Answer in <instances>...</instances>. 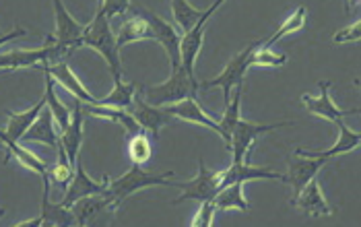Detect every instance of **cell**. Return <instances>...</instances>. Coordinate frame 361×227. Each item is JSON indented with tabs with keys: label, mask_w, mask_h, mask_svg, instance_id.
I'll return each mask as SVG.
<instances>
[{
	"label": "cell",
	"mask_w": 361,
	"mask_h": 227,
	"mask_svg": "<svg viewBox=\"0 0 361 227\" xmlns=\"http://www.w3.org/2000/svg\"><path fill=\"white\" fill-rule=\"evenodd\" d=\"M87 46L93 48L95 52H99L104 60L108 62L114 79L122 77V60H120V48L116 46V35L111 31L110 19L102 13H97L93 17V21L89 25H85L83 33L77 42V48Z\"/></svg>",
	"instance_id": "1"
},
{
	"label": "cell",
	"mask_w": 361,
	"mask_h": 227,
	"mask_svg": "<svg viewBox=\"0 0 361 227\" xmlns=\"http://www.w3.org/2000/svg\"><path fill=\"white\" fill-rule=\"evenodd\" d=\"M142 91V97L147 104L157 106V108H166L171 104H178L190 95H196L198 91V81L190 79L184 70V66H173L171 68V77L167 79L166 83L159 85H149L139 87Z\"/></svg>",
	"instance_id": "2"
},
{
	"label": "cell",
	"mask_w": 361,
	"mask_h": 227,
	"mask_svg": "<svg viewBox=\"0 0 361 227\" xmlns=\"http://www.w3.org/2000/svg\"><path fill=\"white\" fill-rule=\"evenodd\" d=\"M173 173L169 171L166 176H153L149 171H145L139 164H133V168L126 171L124 176H120L118 180H110L108 184V197L111 199V207L118 209L128 197H133L135 192H139L142 188H151V186H176V182H171Z\"/></svg>",
	"instance_id": "3"
},
{
	"label": "cell",
	"mask_w": 361,
	"mask_h": 227,
	"mask_svg": "<svg viewBox=\"0 0 361 227\" xmlns=\"http://www.w3.org/2000/svg\"><path fill=\"white\" fill-rule=\"evenodd\" d=\"M176 186L182 190V195L173 200V204H180L182 200H196V202L211 200L215 199V195L221 190V171H211L200 157L198 173L195 178L186 180V182H176Z\"/></svg>",
	"instance_id": "4"
},
{
	"label": "cell",
	"mask_w": 361,
	"mask_h": 227,
	"mask_svg": "<svg viewBox=\"0 0 361 227\" xmlns=\"http://www.w3.org/2000/svg\"><path fill=\"white\" fill-rule=\"evenodd\" d=\"M293 122H279V124H254L250 120H238V124L231 130V139H229V153L233 155V164H240L248 157L254 141L271 130H277L283 126H291Z\"/></svg>",
	"instance_id": "5"
},
{
	"label": "cell",
	"mask_w": 361,
	"mask_h": 227,
	"mask_svg": "<svg viewBox=\"0 0 361 227\" xmlns=\"http://www.w3.org/2000/svg\"><path fill=\"white\" fill-rule=\"evenodd\" d=\"M254 48H256V44H250L246 50H242L240 54H235V56L227 62V66L223 68V73L219 77L198 83V89L221 87L223 99H225V106H227L229 99H231V89H235V85L244 83V75H246V70H248V66H250V56L252 52H254Z\"/></svg>",
	"instance_id": "6"
},
{
	"label": "cell",
	"mask_w": 361,
	"mask_h": 227,
	"mask_svg": "<svg viewBox=\"0 0 361 227\" xmlns=\"http://www.w3.org/2000/svg\"><path fill=\"white\" fill-rule=\"evenodd\" d=\"M225 0H215V4H211L207 11H202L198 23L190 29L188 33H184L182 42H180V56H182V66L186 70V75L190 79H195V64L198 52L202 48V37H204V25L209 23V19L217 13V8L221 6Z\"/></svg>",
	"instance_id": "7"
},
{
	"label": "cell",
	"mask_w": 361,
	"mask_h": 227,
	"mask_svg": "<svg viewBox=\"0 0 361 227\" xmlns=\"http://www.w3.org/2000/svg\"><path fill=\"white\" fill-rule=\"evenodd\" d=\"M54 2V17H56V31H54V48L58 54L62 52H73L77 50V42L83 33L85 25H81L64 6L62 0H52Z\"/></svg>",
	"instance_id": "8"
},
{
	"label": "cell",
	"mask_w": 361,
	"mask_h": 227,
	"mask_svg": "<svg viewBox=\"0 0 361 227\" xmlns=\"http://www.w3.org/2000/svg\"><path fill=\"white\" fill-rule=\"evenodd\" d=\"M108 184H110V178H108V176H106L102 182L93 180V178L85 171L83 159L77 157L73 178H71V182H68V188L64 190V199L60 200V204L71 207L75 200L89 197V195H106V192H108Z\"/></svg>",
	"instance_id": "9"
},
{
	"label": "cell",
	"mask_w": 361,
	"mask_h": 227,
	"mask_svg": "<svg viewBox=\"0 0 361 227\" xmlns=\"http://www.w3.org/2000/svg\"><path fill=\"white\" fill-rule=\"evenodd\" d=\"M58 56L54 48V35H48L46 37V44L42 48H35V50H6V52H0V68H8V70H15V68H27V66H35V64H44L48 62L50 58Z\"/></svg>",
	"instance_id": "10"
},
{
	"label": "cell",
	"mask_w": 361,
	"mask_h": 227,
	"mask_svg": "<svg viewBox=\"0 0 361 227\" xmlns=\"http://www.w3.org/2000/svg\"><path fill=\"white\" fill-rule=\"evenodd\" d=\"M139 13L147 19V23L153 29L155 42H159V44L166 48L167 56L171 60V68H173V66H182V56H180V42H182V35L171 27L167 21H164L161 17H157L155 13H151V11H139Z\"/></svg>",
	"instance_id": "11"
},
{
	"label": "cell",
	"mask_w": 361,
	"mask_h": 227,
	"mask_svg": "<svg viewBox=\"0 0 361 227\" xmlns=\"http://www.w3.org/2000/svg\"><path fill=\"white\" fill-rule=\"evenodd\" d=\"M320 95L314 97V95H304L302 97V104L307 108V112L314 114V116H320L329 122H338L343 120L345 116H351V114H357V108H351V110H343L338 108L331 97V81H320Z\"/></svg>",
	"instance_id": "12"
},
{
	"label": "cell",
	"mask_w": 361,
	"mask_h": 227,
	"mask_svg": "<svg viewBox=\"0 0 361 227\" xmlns=\"http://www.w3.org/2000/svg\"><path fill=\"white\" fill-rule=\"evenodd\" d=\"M326 166L324 159L318 157H306V155H295V159L289 161V171L285 173V180L293 188V199L300 195V190L306 186L312 178L318 176V171Z\"/></svg>",
	"instance_id": "13"
},
{
	"label": "cell",
	"mask_w": 361,
	"mask_h": 227,
	"mask_svg": "<svg viewBox=\"0 0 361 227\" xmlns=\"http://www.w3.org/2000/svg\"><path fill=\"white\" fill-rule=\"evenodd\" d=\"M83 102L77 99L75 102V112L71 116L68 126L58 133V142L64 147V151L68 155V161L73 166L77 164V157H79V151H81V145H83Z\"/></svg>",
	"instance_id": "14"
},
{
	"label": "cell",
	"mask_w": 361,
	"mask_h": 227,
	"mask_svg": "<svg viewBox=\"0 0 361 227\" xmlns=\"http://www.w3.org/2000/svg\"><path fill=\"white\" fill-rule=\"evenodd\" d=\"M334 124H336V128H338V139H336V142H334L331 149H324V151H310V149L298 147V149H295V155L318 157V159L329 161V159H334V157H338V155H345V153H349V151H353V149L360 147L361 137L357 133H353L351 128H347V124H345L343 120H338V122H334Z\"/></svg>",
	"instance_id": "15"
},
{
	"label": "cell",
	"mask_w": 361,
	"mask_h": 227,
	"mask_svg": "<svg viewBox=\"0 0 361 227\" xmlns=\"http://www.w3.org/2000/svg\"><path fill=\"white\" fill-rule=\"evenodd\" d=\"M133 118L139 122V126L142 130H149L153 137L159 135V130L171 122V116L167 114L166 108H157L145 102V97L135 95L133 99Z\"/></svg>",
	"instance_id": "16"
},
{
	"label": "cell",
	"mask_w": 361,
	"mask_h": 227,
	"mask_svg": "<svg viewBox=\"0 0 361 227\" xmlns=\"http://www.w3.org/2000/svg\"><path fill=\"white\" fill-rule=\"evenodd\" d=\"M167 114L171 118H180V120H186V122H192V124H200V126H207L211 130H215L219 137H221V126H219V120H213L209 114L200 108V104L196 102V95H190L178 104H171L166 106Z\"/></svg>",
	"instance_id": "17"
},
{
	"label": "cell",
	"mask_w": 361,
	"mask_h": 227,
	"mask_svg": "<svg viewBox=\"0 0 361 227\" xmlns=\"http://www.w3.org/2000/svg\"><path fill=\"white\" fill-rule=\"evenodd\" d=\"M39 68L46 70V73H50L56 83H60L68 93H73V95H75L77 99H81L83 104H95V102H97V99L85 89L83 83L79 81V77L71 70V66H68L66 62H58V64L44 62Z\"/></svg>",
	"instance_id": "18"
},
{
	"label": "cell",
	"mask_w": 361,
	"mask_h": 227,
	"mask_svg": "<svg viewBox=\"0 0 361 227\" xmlns=\"http://www.w3.org/2000/svg\"><path fill=\"white\" fill-rule=\"evenodd\" d=\"M0 142H2L4 149H6V159H4V161H8L11 157H15V159H17L21 166H25L27 170L39 173L42 180H44V184H50V171L46 168V164H44L33 151H29L23 145H19V142L15 141V139H11L4 130H0Z\"/></svg>",
	"instance_id": "19"
},
{
	"label": "cell",
	"mask_w": 361,
	"mask_h": 227,
	"mask_svg": "<svg viewBox=\"0 0 361 227\" xmlns=\"http://www.w3.org/2000/svg\"><path fill=\"white\" fill-rule=\"evenodd\" d=\"M285 180V173H279V171L269 170V168H256L248 164V157L240 164H233L231 168L221 171V188L223 186H229L233 182H250V180Z\"/></svg>",
	"instance_id": "20"
},
{
	"label": "cell",
	"mask_w": 361,
	"mask_h": 227,
	"mask_svg": "<svg viewBox=\"0 0 361 227\" xmlns=\"http://www.w3.org/2000/svg\"><path fill=\"white\" fill-rule=\"evenodd\" d=\"M293 204L304 211L306 215H314V217H322V215H333V209L331 204L326 202L322 190H320V184L316 178H312L306 186L300 190V195L293 199Z\"/></svg>",
	"instance_id": "21"
},
{
	"label": "cell",
	"mask_w": 361,
	"mask_h": 227,
	"mask_svg": "<svg viewBox=\"0 0 361 227\" xmlns=\"http://www.w3.org/2000/svg\"><path fill=\"white\" fill-rule=\"evenodd\" d=\"M108 207H111V199L106 192V195H89V197L75 200L68 209L75 215V226H87L97 215H102Z\"/></svg>",
	"instance_id": "22"
},
{
	"label": "cell",
	"mask_w": 361,
	"mask_h": 227,
	"mask_svg": "<svg viewBox=\"0 0 361 227\" xmlns=\"http://www.w3.org/2000/svg\"><path fill=\"white\" fill-rule=\"evenodd\" d=\"M25 142H44L54 147L58 145V133L54 128V116L44 106V110L35 118V122L27 128V133L21 137Z\"/></svg>",
	"instance_id": "23"
},
{
	"label": "cell",
	"mask_w": 361,
	"mask_h": 227,
	"mask_svg": "<svg viewBox=\"0 0 361 227\" xmlns=\"http://www.w3.org/2000/svg\"><path fill=\"white\" fill-rule=\"evenodd\" d=\"M140 39H155V35H153L151 25L147 23V19L139 13V15L126 19L122 23V27L118 29V33H116V46L122 50L124 46L140 42Z\"/></svg>",
	"instance_id": "24"
},
{
	"label": "cell",
	"mask_w": 361,
	"mask_h": 227,
	"mask_svg": "<svg viewBox=\"0 0 361 227\" xmlns=\"http://www.w3.org/2000/svg\"><path fill=\"white\" fill-rule=\"evenodd\" d=\"M39 219H42V226H75V215L68 207L60 202H50V184H44Z\"/></svg>",
	"instance_id": "25"
},
{
	"label": "cell",
	"mask_w": 361,
	"mask_h": 227,
	"mask_svg": "<svg viewBox=\"0 0 361 227\" xmlns=\"http://www.w3.org/2000/svg\"><path fill=\"white\" fill-rule=\"evenodd\" d=\"M116 85L111 89V93H108L104 99H97L95 106H104V108H116V110H126L133 106V99L137 95V89L139 85L137 83H126L120 79H114Z\"/></svg>",
	"instance_id": "26"
},
{
	"label": "cell",
	"mask_w": 361,
	"mask_h": 227,
	"mask_svg": "<svg viewBox=\"0 0 361 227\" xmlns=\"http://www.w3.org/2000/svg\"><path fill=\"white\" fill-rule=\"evenodd\" d=\"M85 112H89L91 116H95V118L110 120V122H114V124L122 126V128L128 133V137H133V135H137V133L142 130V128L139 126V122L133 118V114H128L126 110H116V108H104V106L87 104Z\"/></svg>",
	"instance_id": "27"
},
{
	"label": "cell",
	"mask_w": 361,
	"mask_h": 227,
	"mask_svg": "<svg viewBox=\"0 0 361 227\" xmlns=\"http://www.w3.org/2000/svg\"><path fill=\"white\" fill-rule=\"evenodd\" d=\"M44 106H46V97L42 95V99L33 106V108H29L25 112H11L8 116V124H6V128H4V133L11 137V139H15V141H19L25 133H27V128L35 122V118L39 116V112L44 110Z\"/></svg>",
	"instance_id": "28"
},
{
	"label": "cell",
	"mask_w": 361,
	"mask_h": 227,
	"mask_svg": "<svg viewBox=\"0 0 361 227\" xmlns=\"http://www.w3.org/2000/svg\"><path fill=\"white\" fill-rule=\"evenodd\" d=\"M244 182H233L229 186H223L221 190L215 195V207L219 211H229V209H240V211H250V204L244 199Z\"/></svg>",
	"instance_id": "29"
},
{
	"label": "cell",
	"mask_w": 361,
	"mask_h": 227,
	"mask_svg": "<svg viewBox=\"0 0 361 227\" xmlns=\"http://www.w3.org/2000/svg\"><path fill=\"white\" fill-rule=\"evenodd\" d=\"M242 95H244V83L235 85V93L233 97L229 99L227 108H225V114L219 120V126H221V139L225 141V145L229 147V139H231V130L233 126L238 124V120L242 118L240 116V106H242Z\"/></svg>",
	"instance_id": "30"
},
{
	"label": "cell",
	"mask_w": 361,
	"mask_h": 227,
	"mask_svg": "<svg viewBox=\"0 0 361 227\" xmlns=\"http://www.w3.org/2000/svg\"><path fill=\"white\" fill-rule=\"evenodd\" d=\"M44 75H46V93H44V97H46V108L52 112L54 120L58 122V126H60V130H62V128H66L68 122H71V112H68V108H66L64 104H60V99L56 97V81L52 79V75L46 73V70H44Z\"/></svg>",
	"instance_id": "31"
},
{
	"label": "cell",
	"mask_w": 361,
	"mask_h": 227,
	"mask_svg": "<svg viewBox=\"0 0 361 227\" xmlns=\"http://www.w3.org/2000/svg\"><path fill=\"white\" fill-rule=\"evenodd\" d=\"M171 13H173L176 23L182 27L184 33H188L190 29L195 27L198 19H200V15H202V11L190 6L188 0H171Z\"/></svg>",
	"instance_id": "32"
},
{
	"label": "cell",
	"mask_w": 361,
	"mask_h": 227,
	"mask_svg": "<svg viewBox=\"0 0 361 227\" xmlns=\"http://www.w3.org/2000/svg\"><path fill=\"white\" fill-rule=\"evenodd\" d=\"M306 15H307L306 6H300L291 17H287V19H285V23H283V25H281V27H279L277 31H275V33H273V35L262 44V46L273 48L281 37H285V35H289V33H295L298 29L304 27V23H306Z\"/></svg>",
	"instance_id": "33"
},
{
	"label": "cell",
	"mask_w": 361,
	"mask_h": 227,
	"mask_svg": "<svg viewBox=\"0 0 361 227\" xmlns=\"http://www.w3.org/2000/svg\"><path fill=\"white\" fill-rule=\"evenodd\" d=\"M153 155V147H151V141L149 137L140 130L137 135L130 137L128 141V157L133 164H139V166H145Z\"/></svg>",
	"instance_id": "34"
},
{
	"label": "cell",
	"mask_w": 361,
	"mask_h": 227,
	"mask_svg": "<svg viewBox=\"0 0 361 227\" xmlns=\"http://www.w3.org/2000/svg\"><path fill=\"white\" fill-rule=\"evenodd\" d=\"M56 149H58V159H56V166L50 171V176L54 178V182H58L64 190H66V184L71 182V178H73V171H75V166L68 161V155H66V151H64V147L58 142L56 145Z\"/></svg>",
	"instance_id": "35"
},
{
	"label": "cell",
	"mask_w": 361,
	"mask_h": 227,
	"mask_svg": "<svg viewBox=\"0 0 361 227\" xmlns=\"http://www.w3.org/2000/svg\"><path fill=\"white\" fill-rule=\"evenodd\" d=\"M287 62V54H279L273 52V48L267 46H256L250 56V66L258 64V66H283Z\"/></svg>",
	"instance_id": "36"
},
{
	"label": "cell",
	"mask_w": 361,
	"mask_h": 227,
	"mask_svg": "<svg viewBox=\"0 0 361 227\" xmlns=\"http://www.w3.org/2000/svg\"><path fill=\"white\" fill-rule=\"evenodd\" d=\"M215 211H217V207H215L213 199L202 200V202H200V209H198V213H196L195 221H192V227H211L213 226Z\"/></svg>",
	"instance_id": "37"
},
{
	"label": "cell",
	"mask_w": 361,
	"mask_h": 227,
	"mask_svg": "<svg viewBox=\"0 0 361 227\" xmlns=\"http://www.w3.org/2000/svg\"><path fill=\"white\" fill-rule=\"evenodd\" d=\"M128 8H130V0H102V8L97 13L111 19V17H122Z\"/></svg>",
	"instance_id": "38"
},
{
	"label": "cell",
	"mask_w": 361,
	"mask_h": 227,
	"mask_svg": "<svg viewBox=\"0 0 361 227\" xmlns=\"http://www.w3.org/2000/svg\"><path fill=\"white\" fill-rule=\"evenodd\" d=\"M360 37H361L360 21H353L349 27L336 31V33H334L333 42H336V44H345V42H360Z\"/></svg>",
	"instance_id": "39"
},
{
	"label": "cell",
	"mask_w": 361,
	"mask_h": 227,
	"mask_svg": "<svg viewBox=\"0 0 361 227\" xmlns=\"http://www.w3.org/2000/svg\"><path fill=\"white\" fill-rule=\"evenodd\" d=\"M25 35H27V31L23 27H15L13 31H8V33H0V48H2L4 44L13 42V39H17V37H25Z\"/></svg>",
	"instance_id": "40"
},
{
	"label": "cell",
	"mask_w": 361,
	"mask_h": 227,
	"mask_svg": "<svg viewBox=\"0 0 361 227\" xmlns=\"http://www.w3.org/2000/svg\"><path fill=\"white\" fill-rule=\"evenodd\" d=\"M2 215H4V209H2V207H0V217H2Z\"/></svg>",
	"instance_id": "41"
}]
</instances>
